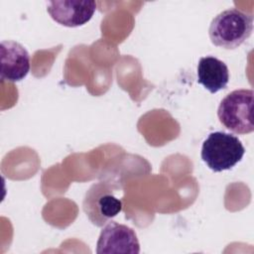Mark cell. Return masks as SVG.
Masks as SVG:
<instances>
[{"label": "cell", "mask_w": 254, "mask_h": 254, "mask_svg": "<svg viewBox=\"0 0 254 254\" xmlns=\"http://www.w3.org/2000/svg\"><path fill=\"white\" fill-rule=\"evenodd\" d=\"M252 31L253 17L232 8L222 11L212 19L208 34L214 46L225 50H234L251 36Z\"/></svg>", "instance_id": "obj_1"}, {"label": "cell", "mask_w": 254, "mask_h": 254, "mask_svg": "<svg viewBox=\"0 0 254 254\" xmlns=\"http://www.w3.org/2000/svg\"><path fill=\"white\" fill-rule=\"evenodd\" d=\"M252 89H236L228 93L217 109L220 123L235 134H249L254 131Z\"/></svg>", "instance_id": "obj_3"}, {"label": "cell", "mask_w": 254, "mask_h": 254, "mask_svg": "<svg viewBox=\"0 0 254 254\" xmlns=\"http://www.w3.org/2000/svg\"><path fill=\"white\" fill-rule=\"evenodd\" d=\"M96 10V3L87 0H56L48 3L51 18L65 27H79L86 24Z\"/></svg>", "instance_id": "obj_6"}, {"label": "cell", "mask_w": 254, "mask_h": 254, "mask_svg": "<svg viewBox=\"0 0 254 254\" xmlns=\"http://www.w3.org/2000/svg\"><path fill=\"white\" fill-rule=\"evenodd\" d=\"M229 81L226 64L214 57H203L197 64V82L210 93L224 89Z\"/></svg>", "instance_id": "obj_8"}, {"label": "cell", "mask_w": 254, "mask_h": 254, "mask_svg": "<svg viewBox=\"0 0 254 254\" xmlns=\"http://www.w3.org/2000/svg\"><path fill=\"white\" fill-rule=\"evenodd\" d=\"M117 190L115 186L102 182L88 189L82 207L92 224L103 226L122 210V201L115 195Z\"/></svg>", "instance_id": "obj_4"}, {"label": "cell", "mask_w": 254, "mask_h": 254, "mask_svg": "<svg viewBox=\"0 0 254 254\" xmlns=\"http://www.w3.org/2000/svg\"><path fill=\"white\" fill-rule=\"evenodd\" d=\"M0 63V77L3 81H20L27 76L30 70L29 53L15 41L1 42Z\"/></svg>", "instance_id": "obj_7"}, {"label": "cell", "mask_w": 254, "mask_h": 254, "mask_svg": "<svg viewBox=\"0 0 254 254\" xmlns=\"http://www.w3.org/2000/svg\"><path fill=\"white\" fill-rule=\"evenodd\" d=\"M139 252L140 244L137 235L127 225L110 220L100 231L96 243V253L138 254Z\"/></svg>", "instance_id": "obj_5"}, {"label": "cell", "mask_w": 254, "mask_h": 254, "mask_svg": "<svg viewBox=\"0 0 254 254\" xmlns=\"http://www.w3.org/2000/svg\"><path fill=\"white\" fill-rule=\"evenodd\" d=\"M245 153L241 141L230 133L215 131L208 135L201 147V159L213 172L232 169Z\"/></svg>", "instance_id": "obj_2"}]
</instances>
